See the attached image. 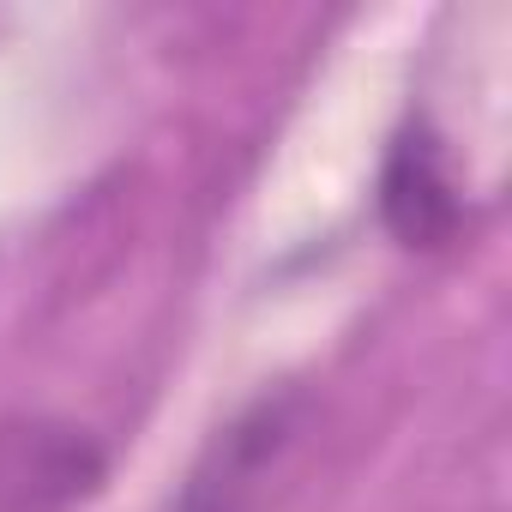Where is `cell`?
Listing matches in <instances>:
<instances>
[{
	"instance_id": "6da1fadb",
	"label": "cell",
	"mask_w": 512,
	"mask_h": 512,
	"mask_svg": "<svg viewBox=\"0 0 512 512\" xmlns=\"http://www.w3.org/2000/svg\"><path fill=\"white\" fill-rule=\"evenodd\" d=\"M302 434V398L296 392H266L253 398L229 428H217V440L199 452V464L187 470L181 494L169 500V512H253L266 500L278 464L290 458Z\"/></svg>"
},
{
	"instance_id": "7a4b0ae2",
	"label": "cell",
	"mask_w": 512,
	"mask_h": 512,
	"mask_svg": "<svg viewBox=\"0 0 512 512\" xmlns=\"http://www.w3.org/2000/svg\"><path fill=\"white\" fill-rule=\"evenodd\" d=\"M109 458L61 416H0V512H73L97 494Z\"/></svg>"
},
{
	"instance_id": "3957f363",
	"label": "cell",
	"mask_w": 512,
	"mask_h": 512,
	"mask_svg": "<svg viewBox=\"0 0 512 512\" xmlns=\"http://www.w3.org/2000/svg\"><path fill=\"white\" fill-rule=\"evenodd\" d=\"M380 217L404 247H446L464 229V193L446 169V145L428 115H410L380 163Z\"/></svg>"
}]
</instances>
